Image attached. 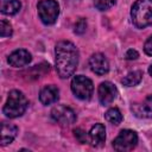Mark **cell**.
Returning a JSON list of instances; mask_svg holds the SVG:
<instances>
[{
	"instance_id": "cell-14",
	"label": "cell",
	"mask_w": 152,
	"mask_h": 152,
	"mask_svg": "<svg viewBox=\"0 0 152 152\" xmlns=\"http://www.w3.org/2000/svg\"><path fill=\"white\" fill-rule=\"evenodd\" d=\"M17 133H18L17 126L12 124L2 122L1 124V145L5 146L7 144H11L17 137Z\"/></svg>"
},
{
	"instance_id": "cell-3",
	"label": "cell",
	"mask_w": 152,
	"mask_h": 152,
	"mask_svg": "<svg viewBox=\"0 0 152 152\" xmlns=\"http://www.w3.org/2000/svg\"><path fill=\"white\" fill-rule=\"evenodd\" d=\"M27 106H28V101L26 96L19 90H12L8 94V97L2 108V112L7 118L14 119V118L21 116L25 113Z\"/></svg>"
},
{
	"instance_id": "cell-2",
	"label": "cell",
	"mask_w": 152,
	"mask_h": 152,
	"mask_svg": "<svg viewBox=\"0 0 152 152\" xmlns=\"http://www.w3.org/2000/svg\"><path fill=\"white\" fill-rule=\"evenodd\" d=\"M131 18L138 28L152 25V0H137L131 8Z\"/></svg>"
},
{
	"instance_id": "cell-11",
	"label": "cell",
	"mask_w": 152,
	"mask_h": 152,
	"mask_svg": "<svg viewBox=\"0 0 152 152\" xmlns=\"http://www.w3.org/2000/svg\"><path fill=\"white\" fill-rule=\"evenodd\" d=\"M32 57H31V53L27 51V50H24V49H18L15 51H13L8 58H7V62L10 65L14 66V68H20V66H24V65H27L30 62H31Z\"/></svg>"
},
{
	"instance_id": "cell-18",
	"label": "cell",
	"mask_w": 152,
	"mask_h": 152,
	"mask_svg": "<svg viewBox=\"0 0 152 152\" xmlns=\"http://www.w3.org/2000/svg\"><path fill=\"white\" fill-rule=\"evenodd\" d=\"M95 7L100 11H107L115 5V0H95Z\"/></svg>"
},
{
	"instance_id": "cell-23",
	"label": "cell",
	"mask_w": 152,
	"mask_h": 152,
	"mask_svg": "<svg viewBox=\"0 0 152 152\" xmlns=\"http://www.w3.org/2000/svg\"><path fill=\"white\" fill-rule=\"evenodd\" d=\"M139 57V53L135 51V50H133V49H129L127 52H126V58L127 59H137Z\"/></svg>"
},
{
	"instance_id": "cell-4",
	"label": "cell",
	"mask_w": 152,
	"mask_h": 152,
	"mask_svg": "<svg viewBox=\"0 0 152 152\" xmlns=\"http://www.w3.org/2000/svg\"><path fill=\"white\" fill-rule=\"evenodd\" d=\"M38 15L45 25L56 23L59 14V6L56 0H40L38 2Z\"/></svg>"
},
{
	"instance_id": "cell-20",
	"label": "cell",
	"mask_w": 152,
	"mask_h": 152,
	"mask_svg": "<svg viewBox=\"0 0 152 152\" xmlns=\"http://www.w3.org/2000/svg\"><path fill=\"white\" fill-rule=\"evenodd\" d=\"M74 134H75V138L77 139L78 142H81V144L89 142V134H87L83 129H81V128H76V129L74 131Z\"/></svg>"
},
{
	"instance_id": "cell-22",
	"label": "cell",
	"mask_w": 152,
	"mask_h": 152,
	"mask_svg": "<svg viewBox=\"0 0 152 152\" xmlns=\"http://www.w3.org/2000/svg\"><path fill=\"white\" fill-rule=\"evenodd\" d=\"M144 51L146 55L148 56H152V36L145 42V45H144Z\"/></svg>"
},
{
	"instance_id": "cell-1",
	"label": "cell",
	"mask_w": 152,
	"mask_h": 152,
	"mask_svg": "<svg viewBox=\"0 0 152 152\" xmlns=\"http://www.w3.org/2000/svg\"><path fill=\"white\" fill-rule=\"evenodd\" d=\"M56 70L61 78L70 77L78 64V50L69 40H61L55 46Z\"/></svg>"
},
{
	"instance_id": "cell-8",
	"label": "cell",
	"mask_w": 152,
	"mask_h": 152,
	"mask_svg": "<svg viewBox=\"0 0 152 152\" xmlns=\"http://www.w3.org/2000/svg\"><path fill=\"white\" fill-rule=\"evenodd\" d=\"M97 95H99V101L102 106H108L118 96V89L116 87L108 81L102 82L99 86L97 89Z\"/></svg>"
},
{
	"instance_id": "cell-17",
	"label": "cell",
	"mask_w": 152,
	"mask_h": 152,
	"mask_svg": "<svg viewBox=\"0 0 152 152\" xmlns=\"http://www.w3.org/2000/svg\"><path fill=\"white\" fill-rule=\"evenodd\" d=\"M104 118H106V120L108 121V122H110V124H113V125H119L121 121H122V114H121V112L118 109V108H110V109H108L107 112H106V114H104Z\"/></svg>"
},
{
	"instance_id": "cell-10",
	"label": "cell",
	"mask_w": 152,
	"mask_h": 152,
	"mask_svg": "<svg viewBox=\"0 0 152 152\" xmlns=\"http://www.w3.org/2000/svg\"><path fill=\"white\" fill-rule=\"evenodd\" d=\"M89 66L93 72L96 75H104L109 70V63L104 55L102 53H94L89 58Z\"/></svg>"
},
{
	"instance_id": "cell-5",
	"label": "cell",
	"mask_w": 152,
	"mask_h": 152,
	"mask_svg": "<svg viewBox=\"0 0 152 152\" xmlns=\"http://www.w3.org/2000/svg\"><path fill=\"white\" fill-rule=\"evenodd\" d=\"M71 90L77 99L87 101L93 95L94 86L91 80H89L88 77L83 75H77L71 81Z\"/></svg>"
},
{
	"instance_id": "cell-9",
	"label": "cell",
	"mask_w": 152,
	"mask_h": 152,
	"mask_svg": "<svg viewBox=\"0 0 152 152\" xmlns=\"http://www.w3.org/2000/svg\"><path fill=\"white\" fill-rule=\"evenodd\" d=\"M131 109L137 118L140 119L152 118V95L146 96L142 101L132 103Z\"/></svg>"
},
{
	"instance_id": "cell-13",
	"label": "cell",
	"mask_w": 152,
	"mask_h": 152,
	"mask_svg": "<svg viewBox=\"0 0 152 152\" xmlns=\"http://www.w3.org/2000/svg\"><path fill=\"white\" fill-rule=\"evenodd\" d=\"M106 140V128L102 124H95L89 132V142L94 147H100Z\"/></svg>"
},
{
	"instance_id": "cell-12",
	"label": "cell",
	"mask_w": 152,
	"mask_h": 152,
	"mask_svg": "<svg viewBox=\"0 0 152 152\" xmlns=\"http://www.w3.org/2000/svg\"><path fill=\"white\" fill-rule=\"evenodd\" d=\"M58 97H59V90L53 84L45 86L39 93V101L44 106H49V104L55 103L58 100Z\"/></svg>"
},
{
	"instance_id": "cell-21",
	"label": "cell",
	"mask_w": 152,
	"mask_h": 152,
	"mask_svg": "<svg viewBox=\"0 0 152 152\" xmlns=\"http://www.w3.org/2000/svg\"><path fill=\"white\" fill-rule=\"evenodd\" d=\"M86 28H87V21H86V19H83V18L78 19V21L75 24V33L82 34V33L86 32Z\"/></svg>"
},
{
	"instance_id": "cell-15",
	"label": "cell",
	"mask_w": 152,
	"mask_h": 152,
	"mask_svg": "<svg viewBox=\"0 0 152 152\" xmlns=\"http://www.w3.org/2000/svg\"><path fill=\"white\" fill-rule=\"evenodd\" d=\"M21 4L19 0H0V11L4 14L13 15L19 12Z\"/></svg>"
},
{
	"instance_id": "cell-19",
	"label": "cell",
	"mask_w": 152,
	"mask_h": 152,
	"mask_svg": "<svg viewBox=\"0 0 152 152\" xmlns=\"http://www.w3.org/2000/svg\"><path fill=\"white\" fill-rule=\"evenodd\" d=\"M0 34L4 38L12 36V26L6 20H1V23H0Z\"/></svg>"
},
{
	"instance_id": "cell-16",
	"label": "cell",
	"mask_w": 152,
	"mask_h": 152,
	"mask_svg": "<svg viewBox=\"0 0 152 152\" xmlns=\"http://www.w3.org/2000/svg\"><path fill=\"white\" fill-rule=\"evenodd\" d=\"M142 78V72L140 70H135V71H131L128 72L122 80H121V83L126 87H134L137 86L138 83H140Z\"/></svg>"
},
{
	"instance_id": "cell-7",
	"label": "cell",
	"mask_w": 152,
	"mask_h": 152,
	"mask_svg": "<svg viewBox=\"0 0 152 152\" xmlns=\"http://www.w3.org/2000/svg\"><path fill=\"white\" fill-rule=\"evenodd\" d=\"M51 118L61 126H70L76 121L75 112L64 104H57L51 110Z\"/></svg>"
},
{
	"instance_id": "cell-24",
	"label": "cell",
	"mask_w": 152,
	"mask_h": 152,
	"mask_svg": "<svg viewBox=\"0 0 152 152\" xmlns=\"http://www.w3.org/2000/svg\"><path fill=\"white\" fill-rule=\"evenodd\" d=\"M148 74L152 76V64H151V65H150V68H148Z\"/></svg>"
},
{
	"instance_id": "cell-6",
	"label": "cell",
	"mask_w": 152,
	"mask_h": 152,
	"mask_svg": "<svg viewBox=\"0 0 152 152\" xmlns=\"http://www.w3.org/2000/svg\"><path fill=\"white\" fill-rule=\"evenodd\" d=\"M138 144V135L134 131L122 129L113 141V147L119 152H127L133 150Z\"/></svg>"
}]
</instances>
